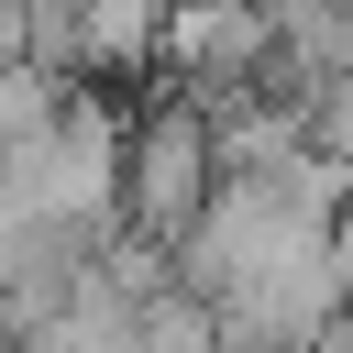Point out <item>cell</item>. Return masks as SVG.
Wrapping results in <instances>:
<instances>
[{
  "mask_svg": "<svg viewBox=\"0 0 353 353\" xmlns=\"http://www.w3.org/2000/svg\"><path fill=\"white\" fill-rule=\"evenodd\" d=\"M221 199V154H210V110L176 99V88H143L132 121H121V232L143 243H188L199 210Z\"/></svg>",
  "mask_w": 353,
  "mask_h": 353,
  "instance_id": "6da1fadb",
  "label": "cell"
},
{
  "mask_svg": "<svg viewBox=\"0 0 353 353\" xmlns=\"http://www.w3.org/2000/svg\"><path fill=\"white\" fill-rule=\"evenodd\" d=\"M276 77V22L265 0H165V55H154V88L199 99V110H232Z\"/></svg>",
  "mask_w": 353,
  "mask_h": 353,
  "instance_id": "7a4b0ae2",
  "label": "cell"
}]
</instances>
